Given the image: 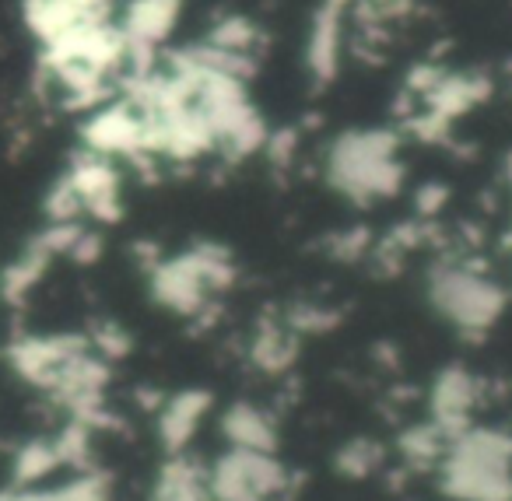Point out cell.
Returning a JSON list of instances; mask_svg holds the SVG:
<instances>
[{"mask_svg": "<svg viewBox=\"0 0 512 501\" xmlns=\"http://www.w3.org/2000/svg\"><path fill=\"white\" fill-rule=\"evenodd\" d=\"M348 0H320V8L309 25L306 39V67L316 85H327L341 71L344 53V25H348Z\"/></svg>", "mask_w": 512, "mask_h": 501, "instance_id": "6da1fadb", "label": "cell"}, {"mask_svg": "<svg viewBox=\"0 0 512 501\" xmlns=\"http://www.w3.org/2000/svg\"><path fill=\"white\" fill-rule=\"evenodd\" d=\"M204 43L214 46V50H221V53H232V57H253L256 60L260 29H256L253 22H246V18L228 15V18H221V22L211 25V32H207Z\"/></svg>", "mask_w": 512, "mask_h": 501, "instance_id": "3957f363", "label": "cell"}, {"mask_svg": "<svg viewBox=\"0 0 512 501\" xmlns=\"http://www.w3.org/2000/svg\"><path fill=\"white\" fill-rule=\"evenodd\" d=\"M179 11H183V0H130L120 22L127 46L155 50L172 32V25L179 22Z\"/></svg>", "mask_w": 512, "mask_h": 501, "instance_id": "7a4b0ae2", "label": "cell"}]
</instances>
